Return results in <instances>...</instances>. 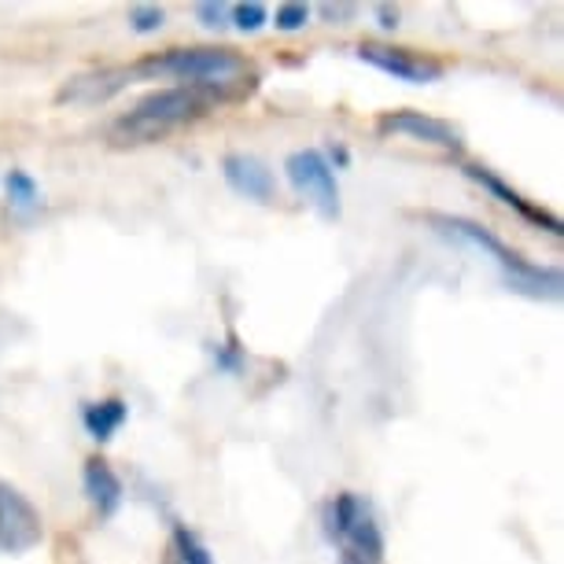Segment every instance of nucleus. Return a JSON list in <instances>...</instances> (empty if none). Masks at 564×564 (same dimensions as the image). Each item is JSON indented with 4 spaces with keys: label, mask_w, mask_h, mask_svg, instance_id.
Listing matches in <instances>:
<instances>
[{
    "label": "nucleus",
    "mask_w": 564,
    "mask_h": 564,
    "mask_svg": "<svg viewBox=\"0 0 564 564\" xmlns=\"http://www.w3.org/2000/svg\"><path fill=\"white\" fill-rule=\"evenodd\" d=\"M133 74L196 85V89L210 93L218 104L248 97L254 85H259V74H254L248 56H240L237 48H226V45H193V48L155 52V56H144L141 63H133Z\"/></svg>",
    "instance_id": "1"
},
{
    "label": "nucleus",
    "mask_w": 564,
    "mask_h": 564,
    "mask_svg": "<svg viewBox=\"0 0 564 564\" xmlns=\"http://www.w3.org/2000/svg\"><path fill=\"white\" fill-rule=\"evenodd\" d=\"M429 226L446 240H457L465 248L480 251L487 262L502 273L506 289L528 300H557L561 295V270L557 265H535L524 254L513 251L509 243H502L491 229H484L480 221L462 218V215H429Z\"/></svg>",
    "instance_id": "2"
},
{
    "label": "nucleus",
    "mask_w": 564,
    "mask_h": 564,
    "mask_svg": "<svg viewBox=\"0 0 564 564\" xmlns=\"http://www.w3.org/2000/svg\"><path fill=\"white\" fill-rule=\"evenodd\" d=\"M215 104L218 100L210 97V93L196 89V85H170V89H155L111 122L108 141L119 144V148H141V144L166 141V137L177 133L181 126L204 119Z\"/></svg>",
    "instance_id": "3"
},
{
    "label": "nucleus",
    "mask_w": 564,
    "mask_h": 564,
    "mask_svg": "<svg viewBox=\"0 0 564 564\" xmlns=\"http://www.w3.org/2000/svg\"><path fill=\"white\" fill-rule=\"evenodd\" d=\"M325 531L328 539L339 542V550L358 553L361 561L380 564L384 561V535H380V524L372 517V506L355 491L336 495L333 502L325 506Z\"/></svg>",
    "instance_id": "4"
},
{
    "label": "nucleus",
    "mask_w": 564,
    "mask_h": 564,
    "mask_svg": "<svg viewBox=\"0 0 564 564\" xmlns=\"http://www.w3.org/2000/svg\"><path fill=\"white\" fill-rule=\"evenodd\" d=\"M284 177L289 185L311 204L317 215L336 221L339 218V185H336V170L325 159V152L317 148H300L284 159Z\"/></svg>",
    "instance_id": "5"
},
{
    "label": "nucleus",
    "mask_w": 564,
    "mask_h": 564,
    "mask_svg": "<svg viewBox=\"0 0 564 564\" xmlns=\"http://www.w3.org/2000/svg\"><path fill=\"white\" fill-rule=\"evenodd\" d=\"M45 542V517L15 484L0 480V557H23Z\"/></svg>",
    "instance_id": "6"
},
{
    "label": "nucleus",
    "mask_w": 564,
    "mask_h": 564,
    "mask_svg": "<svg viewBox=\"0 0 564 564\" xmlns=\"http://www.w3.org/2000/svg\"><path fill=\"white\" fill-rule=\"evenodd\" d=\"M377 133L380 137H410V141L435 148V152H443V155H462V148H465L462 133H457L451 122L432 119V115H424L417 108L384 111L377 119Z\"/></svg>",
    "instance_id": "7"
},
{
    "label": "nucleus",
    "mask_w": 564,
    "mask_h": 564,
    "mask_svg": "<svg viewBox=\"0 0 564 564\" xmlns=\"http://www.w3.org/2000/svg\"><path fill=\"white\" fill-rule=\"evenodd\" d=\"M358 59L391 74L395 82H410V85H432V82L443 78L440 59L421 56V52H410V48H399V45H384V41H361Z\"/></svg>",
    "instance_id": "8"
},
{
    "label": "nucleus",
    "mask_w": 564,
    "mask_h": 564,
    "mask_svg": "<svg viewBox=\"0 0 564 564\" xmlns=\"http://www.w3.org/2000/svg\"><path fill=\"white\" fill-rule=\"evenodd\" d=\"M133 78V67H100V70H85V74H74V78L63 82L59 89V104H78V108H100L108 104L111 97L130 85Z\"/></svg>",
    "instance_id": "9"
},
{
    "label": "nucleus",
    "mask_w": 564,
    "mask_h": 564,
    "mask_svg": "<svg viewBox=\"0 0 564 564\" xmlns=\"http://www.w3.org/2000/svg\"><path fill=\"white\" fill-rule=\"evenodd\" d=\"M465 177H468V181H476V185H480L484 193H491L502 207L517 210V215L524 218L528 226L546 229L550 237H561V218H553L550 210H542V207L531 204V199H524L513 185H506V181L498 177L495 170H487V166H480V163H468V166H465Z\"/></svg>",
    "instance_id": "10"
},
{
    "label": "nucleus",
    "mask_w": 564,
    "mask_h": 564,
    "mask_svg": "<svg viewBox=\"0 0 564 564\" xmlns=\"http://www.w3.org/2000/svg\"><path fill=\"white\" fill-rule=\"evenodd\" d=\"M221 174H226L229 188L243 199H254V204H270L273 199V170L262 163L259 155H248V152H232L221 159Z\"/></svg>",
    "instance_id": "11"
},
{
    "label": "nucleus",
    "mask_w": 564,
    "mask_h": 564,
    "mask_svg": "<svg viewBox=\"0 0 564 564\" xmlns=\"http://www.w3.org/2000/svg\"><path fill=\"white\" fill-rule=\"evenodd\" d=\"M82 487H85V498H89V506L97 509L100 517H115L126 498V487L119 480V473L104 462V457H89L82 468Z\"/></svg>",
    "instance_id": "12"
},
{
    "label": "nucleus",
    "mask_w": 564,
    "mask_h": 564,
    "mask_svg": "<svg viewBox=\"0 0 564 564\" xmlns=\"http://www.w3.org/2000/svg\"><path fill=\"white\" fill-rule=\"evenodd\" d=\"M126 417H130V406H126L122 399H100V402H85L82 406V424L97 443H111L115 432L126 424Z\"/></svg>",
    "instance_id": "13"
},
{
    "label": "nucleus",
    "mask_w": 564,
    "mask_h": 564,
    "mask_svg": "<svg viewBox=\"0 0 564 564\" xmlns=\"http://www.w3.org/2000/svg\"><path fill=\"white\" fill-rule=\"evenodd\" d=\"M4 188H8V207H12V215L30 218L41 210V188L26 170H12V174L4 177Z\"/></svg>",
    "instance_id": "14"
},
{
    "label": "nucleus",
    "mask_w": 564,
    "mask_h": 564,
    "mask_svg": "<svg viewBox=\"0 0 564 564\" xmlns=\"http://www.w3.org/2000/svg\"><path fill=\"white\" fill-rule=\"evenodd\" d=\"M174 553L181 564H215L210 550L199 542L196 531H188V528H174Z\"/></svg>",
    "instance_id": "15"
},
{
    "label": "nucleus",
    "mask_w": 564,
    "mask_h": 564,
    "mask_svg": "<svg viewBox=\"0 0 564 564\" xmlns=\"http://www.w3.org/2000/svg\"><path fill=\"white\" fill-rule=\"evenodd\" d=\"M229 23L237 26L240 34H259V30L270 23V12H265V4H259V0H251V4L229 8Z\"/></svg>",
    "instance_id": "16"
},
{
    "label": "nucleus",
    "mask_w": 564,
    "mask_h": 564,
    "mask_svg": "<svg viewBox=\"0 0 564 564\" xmlns=\"http://www.w3.org/2000/svg\"><path fill=\"white\" fill-rule=\"evenodd\" d=\"M163 23H166L163 8H155V4H137V8H130L133 34H155V30H163Z\"/></svg>",
    "instance_id": "17"
},
{
    "label": "nucleus",
    "mask_w": 564,
    "mask_h": 564,
    "mask_svg": "<svg viewBox=\"0 0 564 564\" xmlns=\"http://www.w3.org/2000/svg\"><path fill=\"white\" fill-rule=\"evenodd\" d=\"M306 19H311V8L306 4H281L273 15V26L281 30V34H295V30L306 26Z\"/></svg>",
    "instance_id": "18"
},
{
    "label": "nucleus",
    "mask_w": 564,
    "mask_h": 564,
    "mask_svg": "<svg viewBox=\"0 0 564 564\" xmlns=\"http://www.w3.org/2000/svg\"><path fill=\"white\" fill-rule=\"evenodd\" d=\"M196 19L207 30H221V26H229V8L226 4H215V0H207V4L196 8Z\"/></svg>",
    "instance_id": "19"
},
{
    "label": "nucleus",
    "mask_w": 564,
    "mask_h": 564,
    "mask_svg": "<svg viewBox=\"0 0 564 564\" xmlns=\"http://www.w3.org/2000/svg\"><path fill=\"white\" fill-rule=\"evenodd\" d=\"M317 12H322V15L328 19V23H336V26H347L350 19L358 15V8H355V4H322V8H317Z\"/></svg>",
    "instance_id": "20"
},
{
    "label": "nucleus",
    "mask_w": 564,
    "mask_h": 564,
    "mask_svg": "<svg viewBox=\"0 0 564 564\" xmlns=\"http://www.w3.org/2000/svg\"><path fill=\"white\" fill-rule=\"evenodd\" d=\"M377 19H380V26H384V30H395L399 26V12H395V8H388V4L377 8Z\"/></svg>",
    "instance_id": "21"
},
{
    "label": "nucleus",
    "mask_w": 564,
    "mask_h": 564,
    "mask_svg": "<svg viewBox=\"0 0 564 564\" xmlns=\"http://www.w3.org/2000/svg\"><path fill=\"white\" fill-rule=\"evenodd\" d=\"M339 564H369V561H361L358 553H350V550H339Z\"/></svg>",
    "instance_id": "22"
}]
</instances>
